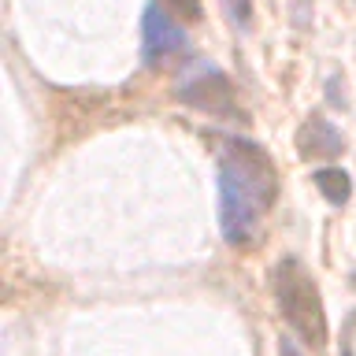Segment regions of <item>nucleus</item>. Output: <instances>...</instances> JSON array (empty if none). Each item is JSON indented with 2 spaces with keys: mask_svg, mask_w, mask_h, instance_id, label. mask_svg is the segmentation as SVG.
I'll return each instance as SVG.
<instances>
[{
  "mask_svg": "<svg viewBox=\"0 0 356 356\" xmlns=\"http://www.w3.org/2000/svg\"><path fill=\"white\" fill-rule=\"evenodd\" d=\"M278 197V167L256 141H219V222L230 245H249Z\"/></svg>",
  "mask_w": 356,
  "mask_h": 356,
  "instance_id": "nucleus-1",
  "label": "nucleus"
},
{
  "mask_svg": "<svg viewBox=\"0 0 356 356\" xmlns=\"http://www.w3.org/2000/svg\"><path fill=\"white\" fill-rule=\"evenodd\" d=\"M271 293L278 300V312L282 319L293 327V334L308 345L312 353L327 349V308H323L319 286L316 278L308 275V267L286 256V260L275 264L271 271Z\"/></svg>",
  "mask_w": 356,
  "mask_h": 356,
  "instance_id": "nucleus-2",
  "label": "nucleus"
},
{
  "mask_svg": "<svg viewBox=\"0 0 356 356\" xmlns=\"http://www.w3.org/2000/svg\"><path fill=\"white\" fill-rule=\"evenodd\" d=\"M178 100L197 111H208V115H238V93H234V82L219 67H197L193 74L178 86Z\"/></svg>",
  "mask_w": 356,
  "mask_h": 356,
  "instance_id": "nucleus-3",
  "label": "nucleus"
},
{
  "mask_svg": "<svg viewBox=\"0 0 356 356\" xmlns=\"http://www.w3.org/2000/svg\"><path fill=\"white\" fill-rule=\"evenodd\" d=\"M141 26H145V60H149V63L167 60V56H175V52L186 44L182 30H178V22L167 15L163 4H149V8H145Z\"/></svg>",
  "mask_w": 356,
  "mask_h": 356,
  "instance_id": "nucleus-4",
  "label": "nucleus"
},
{
  "mask_svg": "<svg viewBox=\"0 0 356 356\" xmlns=\"http://www.w3.org/2000/svg\"><path fill=\"white\" fill-rule=\"evenodd\" d=\"M297 149L308 160H334V156L345 152V138L341 130L327 119H308L305 127L297 130Z\"/></svg>",
  "mask_w": 356,
  "mask_h": 356,
  "instance_id": "nucleus-5",
  "label": "nucleus"
},
{
  "mask_svg": "<svg viewBox=\"0 0 356 356\" xmlns=\"http://www.w3.org/2000/svg\"><path fill=\"white\" fill-rule=\"evenodd\" d=\"M316 189L330 200V204H345L353 182H349L345 171H338V167H323V171H316Z\"/></svg>",
  "mask_w": 356,
  "mask_h": 356,
  "instance_id": "nucleus-6",
  "label": "nucleus"
},
{
  "mask_svg": "<svg viewBox=\"0 0 356 356\" xmlns=\"http://www.w3.org/2000/svg\"><path fill=\"white\" fill-rule=\"evenodd\" d=\"M227 4V15L238 22V26H249V19H252V0H222Z\"/></svg>",
  "mask_w": 356,
  "mask_h": 356,
  "instance_id": "nucleus-7",
  "label": "nucleus"
},
{
  "mask_svg": "<svg viewBox=\"0 0 356 356\" xmlns=\"http://www.w3.org/2000/svg\"><path fill=\"white\" fill-rule=\"evenodd\" d=\"M171 11H178V19H186V22H197L200 19V0H163Z\"/></svg>",
  "mask_w": 356,
  "mask_h": 356,
  "instance_id": "nucleus-8",
  "label": "nucleus"
},
{
  "mask_svg": "<svg viewBox=\"0 0 356 356\" xmlns=\"http://www.w3.org/2000/svg\"><path fill=\"white\" fill-rule=\"evenodd\" d=\"M278 353H282V356H300V353H297V349H293V341H289V338H286V341H282V349H278Z\"/></svg>",
  "mask_w": 356,
  "mask_h": 356,
  "instance_id": "nucleus-9",
  "label": "nucleus"
}]
</instances>
